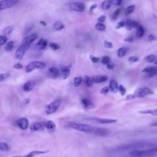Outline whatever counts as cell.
<instances>
[{
	"label": "cell",
	"instance_id": "cell-1",
	"mask_svg": "<svg viewBox=\"0 0 157 157\" xmlns=\"http://www.w3.org/2000/svg\"><path fill=\"white\" fill-rule=\"evenodd\" d=\"M155 145L148 143V142H135L133 144H128L124 146H121L118 148V151H126V150H140L145 148H152L155 147Z\"/></svg>",
	"mask_w": 157,
	"mask_h": 157
},
{
	"label": "cell",
	"instance_id": "cell-2",
	"mask_svg": "<svg viewBox=\"0 0 157 157\" xmlns=\"http://www.w3.org/2000/svg\"><path fill=\"white\" fill-rule=\"evenodd\" d=\"M132 156H157V147H152L145 150H134L129 152Z\"/></svg>",
	"mask_w": 157,
	"mask_h": 157
},
{
	"label": "cell",
	"instance_id": "cell-3",
	"mask_svg": "<svg viewBox=\"0 0 157 157\" xmlns=\"http://www.w3.org/2000/svg\"><path fill=\"white\" fill-rule=\"evenodd\" d=\"M67 127L77 130L80 132H83L86 134H93L94 126H90L86 124H80L77 123H69L67 124Z\"/></svg>",
	"mask_w": 157,
	"mask_h": 157
},
{
	"label": "cell",
	"instance_id": "cell-4",
	"mask_svg": "<svg viewBox=\"0 0 157 157\" xmlns=\"http://www.w3.org/2000/svg\"><path fill=\"white\" fill-rule=\"evenodd\" d=\"M46 67V64L42 61H33L29 63L25 67V71L27 73L31 72L36 69H43Z\"/></svg>",
	"mask_w": 157,
	"mask_h": 157
},
{
	"label": "cell",
	"instance_id": "cell-5",
	"mask_svg": "<svg viewBox=\"0 0 157 157\" xmlns=\"http://www.w3.org/2000/svg\"><path fill=\"white\" fill-rule=\"evenodd\" d=\"M61 104V100L60 99H55L53 101H52L50 104H49L47 107L45 109V113L47 115L52 114L56 112V110L58 109L59 105Z\"/></svg>",
	"mask_w": 157,
	"mask_h": 157
},
{
	"label": "cell",
	"instance_id": "cell-6",
	"mask_svg": "<svg viewBox=\"0 0 157 157\" xmlns=\"http://www.w3.org/2000/svg\"><path fill=\"white\" fill-rule=\"evenodd\" d=\"M153 91L148 87H142L138 88L134 93L136 98H144L147 95L153 94Z\"/></svg>",
	"mask_w": 157,
	"mask_h": 157
},
{
	"label": "cell",
	"instance_id": "cell-7",
	"mask_svg": "<svg viewBox=\"0 0 157 157\" xmlns=\"http://www.w3.org/2000/svg\"><path fill=\"white\" fill-rule=\"evenodd\" d=\"M30 44H25L23 43L21 46H20L18 49L16 50L15 52V57L18 59H21L23 58V57L25 55V52H26V50L29 48Z\"/></svg>",
	"mask_w": 157,
	"mask_h": 157
},
{
	"label": "cell",
	"instance_id": "cell-8",
	"mask_svg": "<svg viewBox=\"0 0 157 157\" xmlns=\"http://www.w3.org/2000/svg\"><path fill=\"white\" fill-rule=\"evenodd\" d=\"M142 74L147 77H151L157 74V67L155 66H148L142 71Z\"/></svg>",
	"mask_w": 157,
	"mask_h": 157
},
{
	"label": "cell",
	"instance_id": "cell-9",
	"mask_svg": "<svg viewBox=\"0 0 157 157\" xmlns=\"http://www.w3.org/2000/svg\"><path fill=\"white\" fill-rule=\"evenodd\" d=\"M69 8L72 10H74L75 12H83L85 10V4L82 2H74L69 4Z\"/></svg>",
	"mask_w": 157,
	"mask_h": 157
},
{
	"label": "cell",
	"instance_id": "cell-10",
	"mask_svg": "<svg viewBox=\"0 0 157 157\" xmlns=\"http://www.w3.org/2000/svg\"><path fill=\"white\" fill-rule=\"evenodd\" d=\"M16 0H1L0 1V10L10 8L17 4Z\"/></svg>",
	"mask_w": 157,
	"mask_h": 157
},
{
	"label": "cell",
	"instance_id": "cell-11",
	"mask_svg": "<svg viewBox=\"0 0 157 157\" xmlns=\"http://www.w3.org/2000/svg\"><path fill=\"white\" fill-rule=\"evenodd\" d=\"M72 64H69L68 66H64L61 67L60 69V74L61 76L63 79H66L69 77L70 75L71 67Z\"/></svg>",
	"mask_w": 157,
	"mask_h": 157
},
{
	"label": "cell",
	"instance_id": "cell-12",
	"mask_svg": "<svg viewBox=\"0 0 157 157\" xmlns=\"http://www.w3.org/2000/svg\"><path fill=\"white\" fill-rule=\"evenodd\" d=\"M17 125L21 129L25 130L28 128L29 122L26 118H21L17 120L16 121Z\"/></svg>",
	"mask_w": 157,
	"mask_h": 157
},
{
	"label": "cell",
	"instance_id": "cell-13",
	"mask_svg": "<svg viewBox=\"0 0 157 157\" xmlns=\"http://www.w3.org/2000/svg\"><path fill=\"white\" fill-rule=\"evenodd\" d=\"M93 134L101 137H105L109 135V131L105 128H101L99 127H94Z\"/></svg>",
	"mask_w": 157,
	"mask_h": 157
},
{
	"label": "cell",
	"instance_id": "cell-14",
	"mask_svg": "<svg viewBox=\"0 0 157 157\" xmlns=\"http://www.w3.org/2000/svg\"><path fill=\"white\" fill-rule=\"evenodd\" d=\"M31 131H37L44 130L45 128V122H36L33 123L30 126Z\"/></svg>",
	"mask_w": 157,
	"mask_h": 157
},
{
	"label": "cell",
	"instance_id": "cell-15",
	"mask_svg": "<svg viewBox=\"0 0 157 157\" xmlns=\"http://www.w3.org/2000/svg\"><path fill=\"white\" fill-rule=\"evenodd\" d=\"M39 37V35L37 33H33L31 34H29L27 36H26L24 39H23V43H25V44H31L32 42H33L36 39H37Z\"/></svg>",
	"mask_w": 157,
	"mask_h": 157
},
{
	"label": "cell",
	"instance_id": "cell-16",
	"mask_svg": "<svg viewBox=\"0 0 157 157\" xmlns=\"http://www.w3.org/2000/svg\"><path fill=\"white\" fill-rule=\"evenodd\" d=\"M45 128L50 132L55 131L56 128V125L53 121L52 120H48L45 122Z\"/></svg>",
	"mask_w": 157,
	"mask_h": 157
},
{
	"label": "cell",
	"instance_id": "cell-17",
	"mask_svg": "<svg viewBox=\"0 0 157 157\" xmlns=\"http://www.w3.org/2000/svg\"><path fill=\"white\" fill-rule=\"evenodd\" d=\"M35 85H36V83H35L34 82H33V81H28L23 85V90L25 91H27V92L30 91L33 89Z\"/></svg>",
	"mask_w": 157,
	"mask_h": 157
},
{
	"label": "cell",
	"instance_id": "cell-18",
	"mask_svg": "<svg viewBox=\"0 0 157 157\" xmlns=\"http://www.w3.org/2000/svg\"><path fill=\"white\" fill-rule=\"evenodd\" d=\"M91 78L94 83H101L107 80L108 77L107 75H96L93 76Z\"/></svg>",
	"mask_w": 157,
	"mask_h": 157
},
{
	"label": "cell",
	"instance_id": "cell-19",
	"mask_svg": "<svg viewBox=\"0 0 157 157\" xmlns=\"http://www.w3.org/2000/svg\"><path fill=\"white\" fill-rule=\"evenodd\" d=\"M47 45V40L41 38L39 39V40L37 42L36 44V47L39 50H44L46 48Z\"/></svg>",
	"mask_w": 157,
	"mask_h": 157
},
{
	"label": "cell",
	"instance_id": "cell-20",
	"mask_svg": "<svg viewBox=\"0 0 157 157\" xmlns=\"http://www.w3.org/2000/svg\"><path fill=\"white\" fill-rule=\"evenodd\" d=\"M48 72L49 75L53 78H56L59 74V70L56 67H50L48 69Z\"/></svg>",
	"mask_w": 157,
	"mask_h": 157
},
{
	"label": "cell",
	"instance_id": "cell-21",
	"mask_svg": "<svg viewBox=\"0 0 157 157\" xmlns=\"http://www.w3.org/2000/svg\"><path fill=\"white\" fill-rule=\"evenodd\" d=\"M118 83L115 80H111L109 83V90H110L112 92L116 93L118 91Z\"/></svg>",
	"mask_w": 157,
	"mask_h": 157
},
{
	"label": "cell",
	"instance_id": "cell-22",
	"mask_svg": "<svg viewBox=\"0 0 157 157\" xmlns=\"http://www.w3.org/2000/svg\"><path fill=\"white\" fill-rule=\"evenodd\" d=\"M96 121L99 123L107 124V123H115L117 120H113V119H109V118H97Z\"/></svg>",
	"mask_w": 157,
	"mask_h": 157
},
{
	"label": "cell",
	"instance_id": "cell-23",
	"mask_svg": "<svg viewBox=\"0 0 157 157\" xmlns=\"http://www.w3.org/2000/svg\"><path fill=\"white\" fill-rule=\"evenodd\" d=\"M64 28V25L61 21H57L53 25V29L56 31H61Z\"/></svg>",
	"mask_w": 157,
	"mask_h": 157
},
{
	"label": "cell",
	"instance_id": "cell-24",
	"mask_svg": "<svg viewBox=\"0 0 157 157\" xmlns=\"http://www.w3.org/2000/svg\"><path fill=\"white\" fill-rule=\"evenodd\" d=\"M81 102L82 103V104L83 105V106L85 107V108H87V109H91V108H93V103L89 101L88 99H86V98H84V99H82L81 100Z\"/></svg>",
	"mask_w": 157,
	"mask_h": 157
},
{
	"label": "cell",
	"instance_id": "cell-25",
	"mask_svg": "<svg viewBox=\"0 0 157 157\" xmlns=\"http://www.w3.org/2000/svg\"><path fill=\"white\" fill-rule=\"evenodd\" d=\"M14 29V26H9L5 28L2 31V33L5 36L10 35Z\"/></svg>",
	"mask_w": 157,
	"mask_h": 157
},
{
	"label": "cell",
	"instance_id": "cell-26",
	"mask_svg": "<svg viewBox=\"0 0 157 157\" xmlns=\"http://www.w3.org/2000/svg\"><path fill=\"white\" fill-rule=\"evenodd\" d=\"M47 153V151H39V150H36V151H32L31 152H29L28 154H27L26 155V156L28 157H33V156H35L36 155H39L40 154H44Z\"/></svg>",
	"mask_w": 157,
	"mask_h": 157
},
{
	"label": "cell",
	"instance_id": "cell-27",
	"mask_svg": "<svg viewBox=\"0 0 157 157\" xmlns=\"http://www.w3.org/2000/svg\"><path fill=\"white\" fill-rule=\"evenodd\" d=\"M140 113L143 114H150L153 116H157V109L154 110H142L139 112Z\"/></svg>",
	"mask_w": 157,
	"mask_h": 157
},
{
	"label": "cell",
	"instance_id": "cell-28",
	"mask_svg": "<svg viewBox=\"0 0 157 157\" xmlns=\"http://www.w3.org/2000/svg\"><path fill=\"white\" fill-rule=\"evenodd\" d=\"M111 6L110 0H105L101 4V7L104 10H108Z\"/></svg>",
	"mask_w": 157,
	"mask_h": 157
},
{
	"label": "cell",
	"instance_id": "cell-29",
	"mask_svg": "<svg viewBox=\"0 0 157 157\" xmlns=\"http://www.w3.org/2000/svg\"><path fill=\"white\" fill-rule=\"evenodd\" d=\"M126 52H127V50L125 47H121L118 50L117 55H118V57L122 58L125 56V55L126 54Z\"/></svg>",
	"mask_w": 157,
	"mask_h": 157
},
{
	"label": "cell",
	"instance_id": "cell-30",
	"mask_svg": "<svg viewBox=\"0 0 157 157\" xmlns=\"http://www.w3.org/2000/svg\"><path fill=\"white\" fill-rule=\"evenodd\" d=\"M93 81L91 78L88 77V75L85 76V83L88 87H91L93 85Z\"/></svg>",
	"mask_w": 157,
	"mask_h": 157
},
{
	"label": "cell",
	"instance_id": "cell-31",
	"mask_svg": "<svg viewBox=\"0 0 157 157\" xmlns=\"http://www.w3.org/2000/svg\"><path fill=\"white\" fill-rule=\"evenodd\" d=\"M144 34V28L139 25L138 26V28H137V31H136V36L138 37H141L143 36Z\"/></svg>",
	"mask_w": 157,
	"mask_h": 157
},
{
	"label": "cell",
	"instance_id": "cell-32",
	"mask_svg": "<svg viewBox=\"0 0 157 157\" xmlns=\"http://www.w3.org/2000/svg\"><path fill=\"white\" fill-rule=\"evenodd\" d=\"M13 44H14V43H13V41H9V42H8L6 44V45H5V47H4V49H5V50L6 51V52H10L12 50V48H13Z\"/></svg>",
	"mask_w": 157,
	"mask_h": 157
},
{
	"label": "cell",
	"instance_id": "cell-33",
	"mask_svg": "<svg viewBox=\"0 0 157 157\" xmlns=\"http://www.w3.org/2000/svg\"><path fill=\"white\" fill-rule=\"evenodd\" d=\"M135 9V6L134 5H131L127 7V8L126 9L125 11H124V14L125 15H128L129 14H131Z\"/></svg>",
	"mask_w": 157,
	"mask_h": 157
},
{
	"label": "cell",
	"instance_id": "cell-34",
	"mask_svg": "<svg viewBox=\"0 0 157 157\" xmlns=\"http://www.w3.org/2000/svg\"><path fill=\"white\" fill-rule=\"evenodd\" d=\"M145 61L148 62V63H152V62H155L156 57V56L153 55H148L147 56L145 57Z\"/></svg>",
	"mask_w": 157,
	"mask_h": 157
},
{
	"label": "cell",
	"instance_id": "cell-35",
	"mask_svg": "<svg viewBox=\"0 0 157 157\" xmlns=\"http://www.w3.org/2000/svg\"><path fill=\"white\" fill-rule=\"evenodd\" d=\"M82 82V78L81 77H76L74 79V85L75 87L78 86Z\"/></svg>",
	"mask_w": 157,
	"mask_h": 157
},
{
	"label": "cell",
	"instance_id": "cell-36",
	"mask_svg": "<svg viewBox=\"0 0 157 157\" xmlns=\"http://www.w3.org/2000/svg\"><path fill=\"white\" fill-rule=\"evenodd\" d=\"M10 149L9 145L5 142H0V150L2 151H9Z\"/></svg>",
	"mask_w": 157,
	"mask_h": 157
},
{
	"label": "cell",
	"instance_id": "cell-37",
	"mask_svg": "<svg viewBox=\"0 0 157 157\" xmlns=\"http://www.w3.org/2000/svg\"><path fill=\"white\" fill-rule=\"evenodd\" d=\"M126 29L128 31L131 30V29L132 28V21L129 19L126 20V21H125V25H124Z\"/></svg>",
	"mask_w": 157,
	"mask_h": 157
},
{
	"label": "cell",
	"instance_id": "cell-38",
	"mask_svg": "<svg viewBox=\"0 0 157 157\" xmlns=\"http://www.w3.org/2000/svg\"><path fill=\"white\" fill-rule=\"evenodd\" d=\"M10 74L9 72L0 74V82H2V81L6 80L10 76Z\"/></svg>",
	"mask_w": 157,
	"mask_h": 157
},
{
	"label": "cell",
	"instance_id": "cell-39",
	"mask_svg": "<svg viewBox=\"0 0 157 157\" xmlns=\"http://www.w3.org/2000/svg\"><path fill=\"white\" fill-rule=\"evenodd\" d=\"M95 28L99 31H104L105 29V26L103 23L99 22L96 25Z\"/></svg>",
	"mask_w": 157,
	"mask_h": 157
},
{
	"label": "cell",
	"instance_id": "cell-40",
	"mask_svg": "<svg viewBox=\"0 0 157 157\" xmlns=\"http://www.w3.org/2000/svg\"><path fill=\"white\" fill-rule=\"evenodd\" d=\"M7 40V37L5 35H0V46H2L6 44Z\"/></svg>",
	"mask_w": 157,
	"mask_h": 157
},
{
	"label": "cell",
	"instance_id": "cell-41",
	"mask_svg": "<svg viewBox=\"0 0 157 157\" xmlns=\"http://www.w3.org/2000/svg\"><path fill=\"white\" fill-rule=\"evenodd\" d=\"M49 46L53 50H56L60 48V46L58 44L55 43V42H50Z\"/></svg>",
	"mask_w": 157,
	"mask_h": 157
},
{
	"label": "cell",
	"instance_id": "cell-42",
	"mask_svg": "<svg viewBox=\"0 0 157 157\" xmlns=\"http://www.w3.org/2000/svg\"><path fill=\"white\" fill-rule=\"evenodd\" d=\"M118 90L120 91V94H121V96H124V95L126 94V88H125L123 85H120L118 86Z\"/></svg>",
	"mask_w": 157,
	"mask_h": 157
},
{
	"label": "cell",
	"instance_id": "cell-43",
	"mask_svg": "<svg viewBox=\"0 0 157 157\" xmlns=\"http://www.w3.org/2000/svg\"><path fill=\"white\" fill-rule=\"evenodd\" d=\"M110 62V58L107 56H104L101 59V63L103 64H107Z\"/></svg>",
	"mask_w": 157,
	"mask_h": 157
},
{
	"label": "cell",
	"instance_id": "cell-44",
	"mask_svg": "<svg viewBox=\"0 0 157 157\" xmlns=\"http://www.w3.org/2000/svg\"><path fill=\"white\" fill-rule=\"evenodd\" d=\"M110 2H111V5L118 6L121 4L122 0H110Z\"/></svg>",
	"mask_w": 157,
	"mask_h": 157
},
{
	"label": "cell",
	"instance_id": "cell-45",
	"mask_svg": "<svg viewBox=\"0 0 157 157\" xmlns=\"http://www.w3.org/2000/svg\"><path fill=\"white\" fill-rule=\"evenodd\" d=\"M120 12H121V9H117V10H115V11L114 12V13L113 14V16H112V18H113V20H115V19L117 18L118 16L120 13Z\"/></svg>",
	"mask_w": 157,
	"mask_h": 157
},
{
	"label": "cell",
	"instance_id": "cell-46",
	"mask_svg": "<svg viewBox=\"0 0 157 157\" xmlns=\"http://www.w3.org/2000/svg\"><path fill=\"white\" fill-rule=\"evenodd\" d=\"M109 87L106 86L102 88V90L100 91V93H101L102 94H105L109 92Z\"/></svg>",
	"mask_w": 157,
	"mask_h": 157
},
{
	"label": "cell",
	"instance_id": "cell-47",
	"mask_svg": "<svg viewBox=\"0 0 157 157\" xmlns=\"http://www.w3.org/2000/svg\"><path fill=\"white\" fill-rule=\"evenodd\" d=\"M104 46V47L107 48H112L113 47V44L112 42H110L108 41H105Z\"/></svg>",
	"mask_w": 157,
	"mask_h": 157
},
{
	"label": "cell",
	"instance_id": "cell-48",
	"mask_svg": "<svg viewBox=\"0 0 157 157\" xmlns=\"http://www.w3.org/2000/svg\"><path fill=\"white\" fill-rule=\"evenodd\" d=\"M139 60V58L136 56H130L128 58V61L131 63H135L136 61H137Z\"/></svg>",
	"mask_w": 157,
	"mask_h": 157
},
{
	"label": "cell",
	"instance_id": "cell-49",
	"mask_svg": "<svg viewBox=\"0 0 157 157\" xmlns=\"http://www.w3.org/2000/svg\"><path fill=\"white\" fill-rule=\"evenodd\" d=\"M90 58L91 60L92 61V62L94 63H96L98 62V61L99 60V58L96 57V56H92V55H91L90 56Z\"/></svg>",
	"mask_w": 157,
	"mask_h": 157
},
{
	"label": "cell",
	"instance_id": "cell-50",
	"mask_svg": "<svg viewBox=\"0 0 157 157\" xmlns=\"http://www.w3.org/2000/svg\"><path fill=\"white\" fill-rule=\"evenodd\" d=\"M124 25H125V22L123 21H120L118 23L117 25V29H119L120 28H122L123 26H124Z\"/></svg>",
	"mask_w": 157,
	"mask_h": 157
},
{
	"label": "cell",
	"instance_id": "cell-51",
	"mask_svg": "<svg viewBox=\"0 0 157 157\" xmlns=\"http://www.w3.org/2000/svg\"><path fill=\"white\" fill-rule=\"evenodd\" d=\"M13 67L16 69H21L23 68V65L20 63H16L15 64L13 65Z\"/></svg>",
	"mask_w": 157,
	"mask_h": 157
},
{
	"label": "cell",
	"instance_id": "cell-52",
	"mask_svg": "<svg viewBox=\"0 0 157 157\" xmlns=\"http://www.w3.org/2000/svg\"><path fill=\"white\" fill-rule=\"evenodd\" d=\"M105 19H106V16H105V15H101V16L98 18V20L99 22L102 23V22H104V21L105 20Z\"/></svg>",
	"mask_w": 157,
	"mask_h": 157
},
{
	"label": "cell",
	"instance_id": "cell-53",
	"mask_svg": "<svg viewBox=\"0 0 157 157\" xmlns=\"http://www.w3.org/2000/svg\"><path fill=\"white\" fill-rule=\"evenodd\" d=\"M114 67H115V66H114V64H113V63H111L109 62V63L107 64V68L108 69H109V70H112V69H113Z\"/></svg>",
	"mask_w": 157,
	"mask_h": 157
},
{
	"label": "cell",
	"instance_id": "cell-54",
	"mask_svg": "<svg viewBox=\"0 0 157 157\" xmlns=\"http://www.w3.org/2000/svg\"><path fill=\"white\" fill-rule=\"evenodd\" d=\"M132 28H134L135 29H137L138 28V26H139V24L136 21H132Z\"/></svg>",
	"mask_w": 157,
	"mask_h": 157
},
{
	"label": "cell",
	"instance_id": "cell-55",
	"mask_svg": "<svg viewBox=\"0 0 157 157\" xmlns=\"http://www.w3.org/2000/svg\"><path fill=\"white\" fill-rule=\"evenodd\" d=\"M133 37H132V36H128V37H126V38H124V41H126V42H132L133 41Z\"/></svg>",
	"mask_w": 157,
	"mask_h": 157
},
{
	"label": "cell",
	"instance_id": "cell-56",
	"mask_svg": "<svg viewBox=\"0 0 157 157\" xmlns=\"http://www.w3.org/2000/svg\"><path fill=\"white\" fill-rule=\"evenodd\" d=\"M136 98L135 95L134 94H128L126 96V100H130V99H134Z\"/></svg>",
	"mask_w": 157,
	"mask_h": 157
},
{
	"label": "cell",
	"instance_id": "cell-57",
	"mask_svg": "<svg viewBox=\"0 0 157 157\" xmlns=\"http://www.w3.org/2000/svg\"><path fill=\"white\" fill-rule=\"evenodd\" d=\"M96 7H97V5H96V4H93V5H92V6L90 7V8L89 12H90V13H92L93 12V10L95 9Z\"/></svg>",
	"mask_w": 157,
	"mask_h": 157
},
{
	"label": "cell",
	"instance_id": "cell-58",
	"mask_svg": "<svg viewBox=\"0 0 157 157\" xmlns=\"http://www.w3.org/2000/svg\"><path fill=\"white\" fill-rule=\"evenodd\" d=\"M148 40H150V41L154 40L155 39V36H153V34H150V35H149V36H148Z\"/></svg>",
	"mask_w": 157,
	"mask_h": 157
},
{
	"label": "cell",
	"instance_id": "cell-59",
	"mask_svg": "<svg viewBox=\"0 0 157 157\" xmlns=\"http://www.w3.org/2000/svg\"><path fill=\"white\" fill-rule=\"evenodd\" d=\"M29 101H30V99L29 98H26L24 101V104H28L29 102Z\"/></svg>",
	"mask_w": 157,
	"mask_h": 157
},
{
	"label": "cell",
	"instance_id": "cell-60",
	"mask_svg": "<svg viewBox=\"0 0 157 157\" xmlns=\"http://www.w3.org/2000/svg\"><path fill=\"white\" fill-rule=\"evenodd\" d=\"M40 23L41 24H42V25H44V26H45V25H46V23H45L44 21H41Z\"/></svg>",
	"mask_w": 157,
	"mask_h": 157
},
{
	"label": "cell",
	"instance_id": "cell-61",
	"mask_svg": "<svg viewBox=\"0 0 157 157\" xmlns=\"http://www.w3.org/2000/svg\"><path fill=\"white\" fill-rule=\"evenodd\" d=\"M151 126H157V123H153V124H151Z\"/></svg>",
	"mask_w": 157,
	"mask_h": 157
},
{
	"label": "cell",
	"instance_id": "cell-62",
	"mask_svg": "<svg viewBox=\"0 0 157 157\" xmlns=\"http://www.w3.org/2000/svg\"><path fill=\"white\" fill-rule=\"evenodd\" d=\"M155 64H157V61H155Z\"/></svg>",
	"mask_w": 157,
	"mask_h": 157
},
{
	"label": "cell",
	"instance_id": "cell-63",
	"mask_svg": "<svg viewBox=\"0 0 157 157\" xmlns=\"http://www.w3.org/2000/svg\"><path fill=\"white\" fill-rule=\"evenodd\" d=\"M0 12H1V10H0Z\"/></svg>",
	"mask_w": 157,
	"mask_h": 157
}]
</instances>
